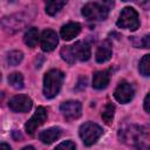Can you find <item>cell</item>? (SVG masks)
I'll list each match as a JSON object with an SVG mask.
<instances>
[{
    "mask_svg": "<svg viewBox=\"0 0 150 150\" xmlns=\"http://www.w3.org/2000/svg\"><path fill=\"white\" fill-rule=\"evenodd\" d=\"M120 137H121L122 142H124L129 145L136 146L138 149L148 148L145 132L138 125H129L125 129H121Z\"/></svg>",
    "mask_w": 150,
    "mask_h": 150,
    "instance_id": "6da1fadb",
    "label": "cell"
},
{
    "mask_svg": "<svg viewBox=\"0 0 150 150\" xmlns=\"http://www.w3.org/2000/svg\"><path fill=\"white\" fill-rule=\"evenodd\" d=\"M114 6L112 1L104 2H88L82 8V15L90 21H98L107 19L110 7Z\"/></svg>",
    "mask_w": 150,
    "mask_h": 150,
    "instance_id": "7a4b0ae2",
    "label": "cell"
},
{
    "mask_svg": "<svg viewBox=\"0 0 150 150\" xmlns=\"http://www.w3.org/2000/svg\"><path fill=\"white\" fill-rule=\"evenodd\" d=\"M63 73L59 69H52L46 73L43 77V94L47 98H53L59 94L63 82Z\"/></svg>",
    "mask_w": 150,
    "mask_h": 150,
    "instance_id": "3957f363",
    "label": "cell"
},
{
    "mask_svg": "<svg viewBox=\"0 0 150 150\" xmlns=\"http://www.w3.org/2000/svg\"><path fill=\"white\" fill-rule=\"evenodd\" d=\"M30 20H32V18L28 13L20 12V13L12 14L9 16H5L1 20V26L5 32L13 34V33L21 30L23 27H26L30 22Z\"/></svg>",
    "mask_w": 150,
    "mask_h": 150,
    "instance_id": "277c9868",
    "label": "cell"
},
{
    "mask_svg": "<svg viewBox=\"0 0 150 150\" xmlns=\"http://www.w3.org/2000/svg\"><path fill=\"white\" fill-rule=\"evenodd\" d=\"M79 134L83 143L89 146V145H93L101 137V135L103 134V130L100 125L93 122H87L80 127Z\"/></svg>",
    "mask_w": 150,
    "mask_h": 150,
    "instance_id": "5b68a950",
    "label": "cell"
},
{
    "mask_svg": "<svg viewBox=\"0 0 150 150\" xmlns=\"http://www.w3.org/2000/svg\"><path fill=\"white\" fill-rule=\"evenodd\" d=\"M117 26L120 28L129 29V30H136L139 27V19L137 12L131 7H125L122 9L118 20Z\"/></svg>",
    "mask_w": 150,
    "mask_h": 150,
    "instance_id": "8992f818",
    "label": "cell"
},
{
    "mask_svg": "<svg viewBox=\"0 0 150 150\" xmlns=\"http://www.w3.org/2000/svg\"><path fill=\"white\" fill-rule=\"evenodd\" d=\"M60 110L62 112V115L64 116L66 120L71 121V120H76L81 116L82 112V105L79 101H66L60 105Z\"/></svg>",
    "mask_w": 150,
    "mask_h": 150,
    "instance_id": "52a82bcc",
    "label": "cell"
},
{
    "mask_svg": "<svg viewBox=\"0 0 150 150\" xmlns=\"http://www.w3.org/2000/svg\"><path fill=\"white\" fill-rule=\"evenodd\" d=\"M47 118V110L43 108V107H38L36 111L34 112V115L28 120V122L26 123L25 125V129L26 131L29 134V135H33L35 132V130L42 125L45 123Z\"/></svg>",
    "mask_w": 150,
    "mask_h": 150,
    "instance_id": "ba28073f",
    "label": "cell"
},
{
    "mask_svg": "<svg viewBox=\"0 0 150 150\" xmlns=\"http://www.w3.org/2000/svg\"><path fill=\"white\" fill-rule=\"evenodd\" d=\"M8 105L15 112H27L30 110L33 102L27 95H15L9 100Z\"/></svg>",
    "mask_w": 150,
    "mask_h": 150,
    "instance_id": "9c48e42d",
    "label": "cell"
},
{
    "mask_svg": "<svg viewBox=\"0 0 150 150\" xmlns=\"http://www.w3.org/2000/svg\"><path fill=\"white\" fill-rule=\"evenodd\" d=\"M134 94H135L134 87L130 83H128L125 81H122L116 87L115 93H114V96H115V98L120 103H128V102H130L132 100Z\"/></svg>",
    "mask_w": 150,
    "mask_h": 150,
    "instance_id": "30bf717a",
    "label": "cell"
},
{
    "mask_svg": "<svg viewBox=\"0 0 150 150\" xmlns=\"http://www.w3.org/2000/svg\"><path fill=\"white\" fill-rule=\"evenodd\" d=\"M59 42V38L57 34L52 30V29H46L42 32L41 39H40V43H41V48L43 52H52L55 49V47L57 46Z\"/></svg>",
    "mask_w": 150,
    "mask_h": 150,
    "instance_id": "8fae6325",
    "label": "cell"
},
{
    "mask_svg": "<svg viewBox=\"0 0 150 150\" xmlns=\"http://www.w3.org/2000/svg\"><path fill=\"white\" fill-rule=\"evenodd\" d=\"M73 54L76 60L88 61L90 59V47L86 41H77L71 46Z\"/></svg>",
    "mask_w": 150,
    "mask_h": 150,
    "instance_id": "7c38bea8",
    "label": "cell"
},
{
    "mask_svg": "<svg viewBox=\"0 0 150 150\" xmlns=\"http://www.w3.org/2000/svg\"><path fill=\"white\" fill-rule=\"evenodd\" d=\"M81 32V26L80 23L77 22H69L67 25H64L62 28H61V38L66 41H69L71 39H74L75 36H77Z\"/></svg>",
    "mask_w": 150,
    "mask_h": 150,
    "instance_id": "4fadbf2b",
    "label": "cell"
},
{
    "mask_svg": "<svg viewBox=\"0 0 150 150\" xmlns=\"http://www.w3.org/2000/svg\"><path fill=\"white\" fill-rule=\"evenodd\" d=\"M60 136H61V129L59 127H52V128H48V129L41 131L39 135V138L42 143L50 144L54 141L59 139Z\"/></svg>",
    "mask_w": 150,
    "mask_h": 150,
    "instance_id": "5bb4252c",
    "label": "cell"
},
{
    "mask_svg": "<svg viewBox=\"0 0 150 150\" xmlns=\"http://www.w3.org/2000/svg\"><path fill=\"white\" fill-rule=\"evenodd\" d=\"M111 53H112V49H111V45L109 41H103L97 50H96V61L98 63H103V62H107L110 57H111Z\"/></svg>",
    "mask_w": 150,
    "mask_h": 150,
    "instance_id": "9a60e30c",
    "label": "cell"
},
{
    "mask_svg": "<svg viewBox=\"0 0 150 150\" xmlns=\"http://www.w3.org/2000/svg\"><path fill=\"white\" fill-rule=\"evenodd\" d=\"M110 81V75L108 70H100L94 74L93 77V87L95 89H104Z\"/></svg>",
    "mask_w": 150,
    "mask_h": 150,
    "instance_id": "2e32d148",
    "label": "cell"
},
{
    "mask_svg": "<svg viewBox=\"0 0 150 150\" xmlns=\"http://www.w3.org/2000/svg\"><path fill=\"white\" fill-rule=\"evenodd\" d=\"M38 40H39V30H38V28H29L25 33L23 41L28 47L34 48L36 46V43H38Z\"/></svg>",
    "mask_w": 150,
    "mask_h": 150,
    "instance_id": "e0dca14e",
    "label": "cell"
},
{
    "mask_svg": "<svg viewBox=\"0 0 150 150\" xmlns=\"http://www.w3.org/2000/svg\"><path fill=\"white\" fill-rule=\"evenodd\" d=\"M66 5V1H47L46 2V13L49 15H55L56 13L62 9V7Z\"/></svg>",
    "mask_w": 150,
    "mask_h": 150,
    "instance_id": "ac0fdd59",
    "label": "cell"
},
{
    "mask_svg": "<svg viewBox=\"0 0 150 150\" xmlns=\"http://www.w3.org/2000/svg\"><path fill=\"white\" fill-rule=\"evenodd\" d=\"M115 115V107L112 103H107L102 109V118L107 124H111Z\"/></svg>",
    "mask_w": 150,
    "mask_h": 150,
    "instance_id": "d6986e66",
    "label": "cell"
},
{
    "mask_svg": "<svg viewBox=\"0 0 150 150\" xmlns=\"http://www.w3.org/2000/svg\"><path fill=\"white\" fill-rule=\"evenodd\" d=\"M23 59V54L21 50H12L8 53V56H7V62L9 66H18Z\"/></svg>",
    "mask_w": 150,
    "mask_h": 150,
    "instance_id": "ffe728a7",
    "label": "cell"
},
{
    "mask_svg": "<svg viewBox=\"0 0 150 150\" xmlns=\"http://www.w3.org/2000/svg\"><path fill=\"white\" fill-rule=\"evenodd\" d=\"M8 83L15 89H21L23 87V77L20 73H12L8 76Z\"/></svg>",
    "mask_w": 150,
    "mask_h": 150,
    "instance_id": "44dd1931",
    "label": "cell"
},
{
    "mask_svg": "<svg viewBox=\"0 0 150 150\" xmlns=\"http://www.w3.org/2000/svg\"><path fill=\"white\" fill-rule=\"evenodd\" d=\"M139 73L143 76H150V54H146L139 61Z\"/></svg>",
    "mask_w": 150,
    "mask_h": 150,
    "instance_id": "7402d4cb",
    "label": "cell"
},
{
    "mask_svg": "<svg viewBox=\"0 0 150 150\" xmlns=\"http://www.w3.org/2000/svg\"><path fill=\"white\" fill-rule=\"evenodd\" d=\"M60 54H61V57H62L66 62H68V63H70V64H73V63L75 62V60H76L75 56H74V54H73L71 46H64V47H62Z\"/></svg>",
    "mask_w": 150,
    "mask_h": 150,
    "instance_id": "603a6c76",
    "label": "cell"
},
{
    "mask_svg": "<svg viewBox=\"0 0 150 150\" xmlns=\"http://www.w3.org/2000/svg\"><path fill=\"white\" fill-rule=\"evenodd\" d=\"M55 150H75V144L71 141H66L60 143Z\"/></svg>",
    "mask_w": 150,
    "mask_h": 150,
    "instance_id": "cb8c5ba5",
    "label": "cell"
},
{
    "mask_svg": "<svg viewBox=\"0 0 150 150\" xmlns=\"http://www.w3.org/2000/svg\"><path fill=\"white\" fill-rule=\"evenodd\" d=\"M139 47L142 48H150V34L144 35L141 40H139Z\"/></svg>",
    "mask_w": 150,
    "mask_h": 150,
    "instance_id": "d4e9b609",
    "label": "cell"
},
{
    "mask_svg": "<svg viewBox=\"0 0 150 150\" xmlns=\"http://www.w3.org/2000/svg\"><path fill=\"white\" fill-rule=\"evenodd\" d=\"M144 109H145L146 112L150 114V93H149V94L145 96V98H144Z\"/></svg>",
    "mask_w": 150,
    "mask_h": 150,
    "instance_id": "484cf974",
    "label": "cell"
},
{
    "mask_svg": "<svg viewBox=\"0 0 150 150\" xmlns=\"http://www.w3.org/2000/svg\"><path fill=\"white\" fill-rule=\"evenodd\" d=\"M143 9H150V0H146V1H141V2H137Z\"/></svg>",
    "mask_w": 150,
    "mask_h": 150,
    "instance_id": "4316f807",
    "label": "cell"
},
{
    "mask_svg": "<svg viewBox=\"0 0 150 150\" xmlns=\"http://www.w3.org/2000/svg\"><path fill=\"white\" fill-rule=\"evenodd\" d=\"M0 150H12V149H11V146H9L8 144L2 143V144L0 145Z\"/></svg>",
    "mask_w": 150,
    "mask_h": 150,
    "instance_id": "83f0119b",
    "label": "cell"
},
{
    "mask_svg": "<svg viewBox=\"0 0 150 150\" xmlns=\"http://www.w3.org/2000/svg\"><path fill=\"white\" fill-rule=\"evenodd\" d=\"M22 150H35V149H34L33 146H25Z\"/></svg>",
    "mask_w": 150,
    "mask_h": 150,
    "instance_id": "f1b7e54d",
    "label": "cell"
}]
</instances>
